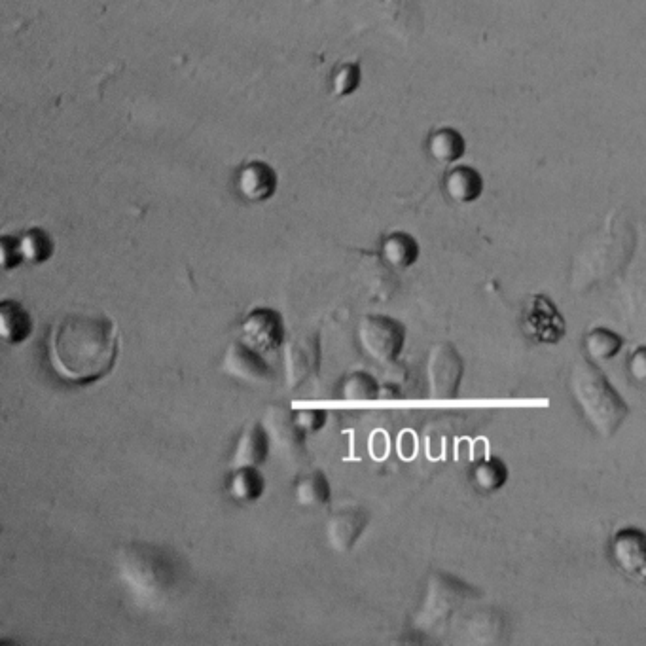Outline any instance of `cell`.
Returning <instances> with one entry per match:
<instances>
[{"label":"cell","mask_w":646,"mask_h":646,"mask_svg":"<svg viewBox=\"0 0 646 646\" xmlns=\"http://www.w3.org/2000/svg\"><path fill=\"white\" fill-rule=\"evenodd\" d=\"M19 251L27 264L38 266L52 258L54 241L50 234L42 228H31L19 235Z\"/></svg>","instance_id":"obj_24"},{"label":"cell","mask_w":646,"mask_h":646,"mask_svg":"<svg viewBox=\"0 0 646 646\" xmlns=\"http://www.w3.org/2000/svg\"><path fill=\"white\" fill-rule=\"evenodd\" d=\"M523 330L529 338L546 345H556L565 338L567 324L556 304L544 296L535 294L527 300L523 311Z\"/></svg>","instance_id":"obj_8"},{"label":"cell","mask_w":646,"mask_h":646,"mask_svg":"<svg viewBox=\"0 0 646 646\" xmlns=\"http://www.w3.org/2000/svg\"><path fill=\"white\" fill-rule=\"evenodd\" d=\"M508 467L499 457H487L478 461L470 470V482L482 493H495L508 482Z\"/></svg>","instance_id":"obj_22"},{"label":"cell","mask_w":646,"mask_h":646,"mask_svg":"<svg viewBox=\"0 0 646 646\" xmlns=\"http://www.w3.org/2000/svg\"><path fill=\"white\" fill-rule=\"evenodd\" d=\"M360 76L359 63H343L332 76V91L338 97L351 95L360 86Z\"/></svg>","instance_id":"obj_26"},{"label":"cell","mask_w":646,"mask_h":646,"mask_svg":"<svg viewBox=\"0 0 646 646\" xmlns=\"http://www.w3.org/2000/svg\"><path fill=\"white\" fill-rule=\"evenodd\" d=\"M116 573L131 599L144 609L163 607L184 580L179 554L144 540L127 542L118 550Z\"/></svg>","instance_id":"obj_2"},{"label":"cell","mask_w":646,"mask_h":646,"mask_svg":"<svg viewBox=\"0 0 646 646\" xmlns=\"http://www.w3.org/2000/svg\"><path fill=\"white\" fill-rule=\"evenodd\" d=\"M270 449V434L264 423H251L235 444L232 468L260 467L268 459Z\"/></svg>","instance_id":"obj_15"},{"label":"cell","mask_w":646,"mask_h":646,"mask_svg":"<svg viewBox=\"0 0 646 646\" xmlns=\"http://www.w3.org/2000/svg\"><path fill=\"white\" fill-rule=\"evenodd\" d=\"M262 423L270 434L271 449H275L281 459L296 463L304 457L306 432L294 421V412L285 406H271Z\"/></svg>","instance_id":"obj_9"},{"label":"cell","mask_w":646,"mask_h":646,"mask_svg":"<svg viewBox=\"0 0 646 646\" xmlns=\"http://www.w3.org/2000/svg\"><path fill=\"white\" fill-rule=\"evenodd\" d=\"M370 516L364 508H341L326 521V540L330 548L338 554H347L353 550L357 540L368 527Z\"/></svg>","instance_id":"obj_13"},{"label":"cell","mask_w":646,"mask_h":646,"mask_svg":"<svg viewBox=\"0 0 646 646\" xmlns=\"http://www.w3.org/2000/svg\"><path fill=\"white\" fill-rule=\"evenodd\" d=\"M419 243L406 232H393L381 243V258L395 270H408L419 260Z\"/></svg>","instance_id":"obj_18"},{"label":"cell","mask_w":646,"mask_h":646,"mask_svg":"<svg viewBox=\"0 0 646 646\" xmlns=\"http://www.w3.org/2000/svg\"><path fill=\"white\" fill-rule=\"evenodd\" d=\"M629 374L639 383H646V345L637 347L628 360Z\"/></svg>","instance_id":"obj_29"},{"label":"cell","mask_w":646,"mask_h":646,"mask_svg":"<svg viewBox=\"0 0 646 646\" xmlns=\"http://www.w3.org/2000/svg\"><path fill=\"white\" fill-rule=\"evenodd\" d=\"M362 351L377 364H393L406 343V326L389 315H366L359 323Z\"/></svg>","instance_id":"obj_4"},{"label":"cell","mask_w":646,"mask_h":646,"mask_svg":"<svg viewBox=\"0 0 646 646\" xmlns=\"http://www.w3.org/2000/svg\"><path fill=\"white\" fill-rule=\"evenodd\" d=\"M467 143L453 127H440L429 137V154L436 162H459L465 156Z\"/></svg>","instance_id":"obj_20"},{"label":"cell","mask_w":646,"mask_h":646,"mask_svg":"<svg viewBox=\"0 0 646 646\" xmlns=\"http://www.w3.org/2000/svg\"><path fill=\"white\" fill-rule=\"evenodd\" d=\"M476 597L467 584L446 575L431 576L429 593L423 603V609L417 614L415 624L421 629H436L442 626L453 612L457 611L467 599Z\"/></svg>","instance_id":"obj_5"},{"label":"cell","mask_w":646,"mask_h":646,"mask_svg":"<svg viewBox=\"0 0 646 646\" xmlns=\"http://www.w3.org/2000/svg\"><path fill=\"white\" fill-rule=\"evenodd\" d=\"M465 376V362L459 351L448 343L434 345L427 362L429 393L434 400H451L459 393Z\"/></svg>","instance_id":"obj_6"},{"label":"cell","mask_w":646,"mask_h":646,"mask_svg":"<svg viewBox=\"0 0 646 646\" xmlns=\"http://www.w3.org/2000/svg\"><path fill=\"white\" fill-rule=\"evenodd\" d=\"M444 188L448 198L455 203H474L484 192V179L476 169L459 165L446 173Z\"/></svg>","instance_id":"obj_17"},{"label":"cell","mask_w":646,"mask_h":646,"mask_svg":"<svg viewBox=\"0 0 646 646\" xmlns=\"http://www.w3.org/2000/svg\"><path fill=\"white\" fill-rule=\"evenodd\" d=\"M48 364L71 387H88L107 377L120 355V332L99 313H71L50 328Z\"/></svg>","instance_id":"obj_1"},{"label":"cell","mask_w":646,"mask_h":646,"mask_svg":"<svg viewBox=\"0 0 646 646\" xmlns=\"http://www.w3.org/2000/svg\"><path fill=\"white\" fill-rule=\"evenodd\" d=\"M287 338L285 321L279 311L270 307H256L241 323V340L260 353L277 351Z\"/></svg>","instance_id":"obj_10"},{"label":"cell","mask_w":646,"mask_h":646,"mask_svg":"<svg viewBox=\"0 0 646 646\" xmlns=\"http://www.w3.org/2000/svg\"><path fill=\"white\" fill-rule=\"evenodd\" d=\"M264 353L256 351L245 341H234L222 360V370L228 376L251 385H266L273 379V368L270 362L262 357Z\"/></svg>","instance_id":"obj_11"},{"label":"cell","mask_w":646,"mask_h":646,"mask_svg":"<svg viewBox=\"0 0 646 646\" xmlns=\"http://www.w3.org/2000/svg\"><path fill=\"white\" fill-rule=\"evenodd\" d=\"M569 391L576 408L599 438H612L628 419L626 400L590 357L575 360L569 374Z\"/></svg>","instance_id":"obj_3"},{"label":"cell","mask_w":646,"mask_h":646,"mask_svg":"<svg viewBox=\"0 0 646 646\" xmlns=\"http://www.w3.org/2000/svg\"><path fill=\"white\" fill-rule=\"evenodd\" d=\"M0 334L8 345H21L33 334V317L16 300L0 302Z\"/></svg>","instance_id":"obj_16"},{"label":"cell","mask_w":646,"mask_h":646,"mask_svg":"<svg viewBox=\"0 0 646 646\" xmlns=\"http://www.w3.org/2000/svg\"><path fill=\"white\" fill-rule=\"evenodd\" d=\"M584 349L593 362L611 360L624 349V338L611 328L597 326L584 336Z\"/></svg>","instance_id":"obj_23"},{"label":"cell","mask_w":646,"mask_h":646,"mask_svg":"<svg viewBox=\"0 0 646 646\" xmlns=\"http://www.w3.org/2000/svg\"><path fill=\"white\" fill-rule=\"evenodd\" d=\"M381 393L377 379L366 372H355L343 381L341 396L345 400H376Z\"/></svg>","instance_id":"obj_25"},{"label":"cell","mask_w":646,"mask_h":646,"mask_svg":"<svg viewBox=\"0 0 646 646\" xmlns=\"http://www.w3.org/2000/svg\"><path fill=\"white\" fill-rule=\"evenodd\" d=\"M264 487L266 482L258 467L234 468L228 482V491L232 499L243 504L256 503L262 497Z\"/></svg>","instance_id":"obj_19"},{"label":"cell","mask_w":646,"mask_h":646,"mask_svg":"<svg viewBox=\"0 0 646 646\" xmlns=\"http://www.w3.org/2000/svg\"><path fill=\"white\" fill-rule=\"evenodd\" d=\"M0 260H2V268L6 271L16 270L25 260L19 251L18 237L12 235H2L0 239Z\"/></svg>","instance_id":"obj_27"},{"label":"cell","mask_w":646,"mask_h":646,"mask_svg":"<svg viewBox=\"0 0 646 646\" xmlns=\"http://www.w3.org/2000/svg\"><path fill=\"white\" fill-rule=\"evenodd\" d=\"M321 370V338L317 332L298 334L285 347V379L288 389H298Z\"/></svg>","instance_id":"obj_7"},{"label":"cell","mask_w":646,"mask_h":646,"mask_svg":"<svg viewBox=\"0 0 646 646\" xmlns=\"http://www.w3.org/2000/svg\"><path fill=\"white\" fill-rule=\"evenodd\" d=\"M235 186L241 198L260 203L270 199L277 190V175L271 165L264 162H251L243 165L237 173Z\"/></svg>","instance_id":"obj_14"},{"label":"cell","mask_w":646,"mask_h":646,"mask_svg":"<svg viewBox=\"0 0 646 646\" xmlns=\"http://www.w3.org/2000/svg\"><path fill=\"white\" fill-rule=\"evenodd\" d=\"M611 557L624 575L646 584V531L624 527L614 533Z\"/></svg>","instance_id":"obj_12"},{"label":"cell","mask_w":646,"mask_h":646,"mask_svg":"<svg viewBox=\"0 0 646 646\" xmlns=\"http://www.w3.org/2000/svg\"><path fill=\"white\" fill-rule=\"evenodd\" d=\"M294 421L306 434L321 431L326 423V412L323 410H300L294 412Z\"/></svg>","instance_id":"obj_28"},{"label":"cell","mask_w":646,"mask_h":646,"mask_svg":"<svg viewBox=\"0 0 646 646\" xmlns=\"http://www.w3.org/2000/svg\"><path fill=\"white\" fill-rule=\"evenodd\" d=\"M294 495H296V501L300 506L321 508V506L328 504V501H330L332 487H330L328 478L324 476V472L311 470L296 482Z\"/></svg>","instance_id":"obj_21"}]
</instances>
